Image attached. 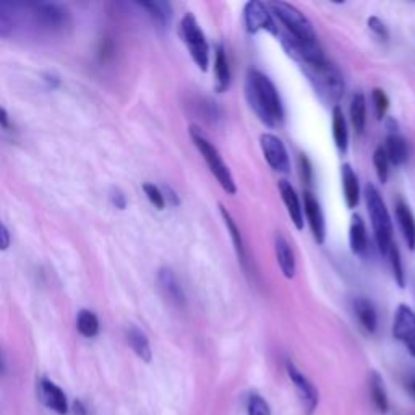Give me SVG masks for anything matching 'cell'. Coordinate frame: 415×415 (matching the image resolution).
Masks as SVG:
<instances>
[{
	"mask_svg": "<svg viewBox=\"0 0 415 415\" xmlns=\"http://www.w3.org/2000/svg\"><path fill=\"white\" fill-rule=\"evenodd\" d=\"M157 282H159L162 294L168 297V300H170L177 306L185 305L183 289L177 281V278H175V274L172 273V269L162 268L159 274H157Z\"/></svg>",
	"mask_w": 415,
	"mask_h": 415,
	"instance_id": "obj_17",
	"label": "cell"
},
{
	"mask_svg": "<svg viewBox=\"0 0 415 415\" xmlns=\"http://www.w3.org/2000/svg\"><path fill=\"white\" fill-rule=\"evenodd\" d=\"M8 247H10V234L5 225L0 224V250H7Z\"/></svg>",
	"mask_w": 415,
	"mask_h": 415,
	"instance_id": "obj_40",
	"label": "cell"
},
{
	"mask_svg": "<svg viewBox=\"0 0 415 415\" xmlns=\"http://www.w3.org/2000/svg\"><path fill=\"white\" fill-rule=\"evenodd\" d=\"M76 328L85 337H94L99 333V319L93 311L81 310L76 318Z\"/></svg>",
	"mask_w": 415,
	"mask_h": 415,
	"instance_id": "obj_28",
	"label": "cell"
},
{
	"mask_svg": "<svg viewBox=\"0 0 415 415\" xmlns=\"http://www.w3.org/2000/svg\"><path fill=\"white\" fill-rule=\"evenodd\" d=\"M354 313L365 333L373 335V333L377 331L378 328L377 309L368 299H365V297H357V299L354 300Z\"/></svg>",
	"mask_w": 415,
	"mask_h": 415,
	"instance_id": "obj_20",
	"label": "cell"
},
{
	"mask_svg": "<svg viewBox=\"0 0 415 415\" xmlns=\"http://www.w3.org/2000/svg\"><path fill=\"white\" fill-rule=\"evenodd\" d=\"M412 388H414V392H415V380H414V383H412Z\"/></svg>",
	"mask_w": 415,
	"mask_h": 415,
	"instance_id": "obj_45",
	"label": "cell"
},
{
	"mask_svg": "<svg viewBox=\"0 0 415 415\" xmlns=\"http://www.w3.org/2000/svg\"><path fill=\"white\" fill-rule=\"evenodd\" d=\"M349 245L354 255H365L368 250V236L363 219L354 214L349 225Z\"/></svg>",
	"mask_w": 415,
	"mask_h": 415,
	"instance_id": "obj_22",
	"label": "cell"
},
{
	"mask_svg": "<svg viewBox=\"0 0 415 415\" xmlns=\"http://www.w3.org/2000/svg\"><path fill=\"white\" fill-rule=\"evenodd\" d=\"M36 21L43 28L57 31L62 30L69 21V13L64 7L56 5V3H43L36 7Z\"/></svg>",
	"mask_w": 415,
	"mask_h": 415,
	"instance_id": "obj_14",
	"label": "cell"
},
{
	"mask_svg": "<svg viewBox=\"0 0 415 415\" xmlns=\"http://www.w3.org/2000/svg\"><path fill=\"white\" fill-rule=\"evenodd\" d=\"M243 21H245L248 33H258V31H266V33L278 36L279 28L274 21L273 13L269 12L268 5L258 0H250L243 7Z\"/></svg>",
	"mask_w": 415,
	"mask_h": 415,
	"instance_id": "obj_7",
	"label": "cell"
},
{
	"mask_svg": "<svg viewBox=\"0 0 415 415\" xmlns=\"http://www.w3.org/2000/svg\"><path fill=\"white\" fill-rule=\"evenodd\" d=\"M13 34V20L7 7L0 3V38H10Z\"/></svg>",
	"mask_w": 415,
	"mask_h": 415,
	"instance_id": "obj_35",
	"label": "cell"
},
{
	"mask_svg": "<svg viewBox=\"0 0 415 415\" xmlns=\"http://www.w3.org/2000/svg\"><path fill=\"white\" fill-rule=\"evenodd\" d=\"M180 36L198 69L206 71L210 65V46H208L205 33L192 13H185L180 21Z\"/></svg>",
	"mask_w": 415,
	"mask_h": 415,
	"instance_id": "obj_6",
	"label": "cell"
},
{
	"mask_svg": "<svg viewBox=\"0 0 415 415\" xmlns=\"http://www.w3.org/2000/svg\"><path fill=\"white\" fill-rule=\"evenodd\" d=\"M71 409H74L75 415H88L87 405L81 403V401H75L74 405H71Z\"/></svg>",
	"mask_w": 415,
	"mask_h": 415,
	"instance_id": "obj_42",
	"label": "cell"
},
{
	"mask_svg": "<svg viewBox=\"0 0 415 415\" xmlns=\"http://www.w3.org/2000/svg\"><path fill=\"white\" fill-rule=\"evenodd\" d=\"M368 28L380 41L390 39V31H388V26L385 25V21H381L378 16L368 18Z\"/></svg>",
	"mask_w": 415,
	"mask_h": 415,
	"instance_id": "obj_37",
	"label": "cell"
},
{
	"mask_svg": "<svg viewBox=\"0 0 415 415\" xmlns=\"http://www.w3.org/2000/svg\"><path fill=\"white\" fill-rule=\"evenodd\" d=\"M392 336L403 342L415 357V311L409 305H399L392 323Z\"/></svg>",
	"mask_w": 415,
	"mask_h": 415,
	"instance_id": "obj_9",
	"label": "cell"
},
{
	"mask_svg": "<svg viewBox=\"0 0 415 415\" xmlns=\"http://www.w3.org/2000/svg\"><path fill=\"white\" fill-rule=\"evenodd\" d=\"M299 168H300V175L305 185H311V177H313V170H311V164L309 157L305 155L299 156Z\"/></svg>",
	"mask_w": 415,
	"mask_h": 415,
	"instance_id": "obj_38",
	"label": "cell"
},
{
	"mask_svg": "<svg viewBox=\"0 0 415 415\" xmlns=\"http://www.w3.org/2000/svg\"><path fill=\"white\" fill-rule=\"evenodd\" d=\"M127 341L135 354H137L143 362H151L153 352H151L150 341H148L146 335H144L142 329L137 326H130L127 329Z\"/></svg>",
	"mask_w": 415,
	"mask_h": 415,
	"instance_id": "obj_25",
	"label": "cell"
},
{
	"mask_svg": "<svg viewBox=\"0 0 415 415\" xmlns=\"http://www.w3.org/2000/svg\"><path fill=\"white\" fill-rule=\"evenodd\" d=\"M260 146L269 168L276 170V172L289 174L291 159H289L287 148L281 138L273 133H263L260 137Z\"/></svg>",
	"mask_w": 415,
	"mask_h": 415,
	"instance_id": "obj_8",
	"label": "cell"
},
{
	"mask_svg": "<svg viewBox=\"0 0 415 415\" xmlns=\"http://www.w3.org/2000/svg\"><path fill=\"white\" fill-rule=\"evenodd\" d=\"M0 125H2V127H8V115H7V112L2 109V107H0Z\"/></svg>",
	"mask_w": 415,
	"mask_h": 415,
	"instance_id": "obj_43",
	"label": "cell"
},
{
	"mask_svg": "<svg viewBox=\"0 0 415 415\" xmlns=\"http://www.w3.org/2000/svg\"><path fill=\"white\" fill-rule=\"evenodd\" d=\"M372 102L373 107H375V114L378 120L385 119L388 107H390V98H388V94L383 91L381 88H375L372 91Z\"/></svg>",
	"mask_w": 415,
	"mask_h": 415,
	"instance_id": "obj_32",
	"label": "cell"
},
{
	"mask_svg": "<svg viewBox=\"0 0 415 415\" xmlns=\"http://www.w3.org/2000/svg\"><path fill=\"white\" fill-rule=\"evenodd\" d=\"M373 166H375L378 180H380L381 183H386L388 177H390V161H388V156L383 144H380V146L375 150V153H373Z\"/></svg>",
	"mask_w": 415,
	"mask_h": 415,
	"instance_id": "obj_31",
	"label": "cell"
},
{
	"mask_svg": "<svg viewBox=\"0 0 415 415\" xmlns=\"http://www.w3.org/2000/svg\"><path fill=\"white\" fill-rule=\"evenodd\" d=\"M287 373H289V378H291V381L294 383L297 392H299V398L302 401V405H304L305 414L311 415L318 405L317 388L313 386V383H310L309 378L302 375L300 370L292 362H287Z\"/></svg>",
	"mask_w": 415,
	"mask_h": 415,
	"instance_id": "obj_10",
	"label": "cell"
},
{
	"mask_svg": "<svg viewBox=\"0 0 415 415\" xmlns=\"http://www.w3.org/2000/svg\"><path fill=\"white\" fill-rule=\"evenodd\" d=\"M279 193H281V198L284 201V205H286L287 214L289 218H291L292 223L299 231H302L305 225V218H304V206H302L300 198L297 195L295 188L292 187L291 182H287L286 179L279 180L278 183Z\"/></svg>",
	"mask_w": 415,
	"mask_h": 415,
	"instance_id": "obj_12",
	"label": "cell"
},
{
	"mask_svg": "<svg viewBox=\"0 0 415 415\" xmlns=\"http://www.w3.org/2000/svg\"><path fill=\"white\" fill-rule=\"evenodd\" d=\"M39 398L44 405L58 415L69 414V401H67L65 392L47 378L39 380Z\"/></svg>",
	"mask_w": 415,
	"mask_h": 415,
	"instance_id": "obj_13",
	"label": "cell"
},
{
	"mask_svg": "<svg viewBox=\"0 0 415 415\" xmlns=\"http://www.w3.org/2000/svg\"><path fill=\"white\" fill-rule=\"evenodd\" d=\"M299 67L319 99L336 107L344 93V80H342L341 71L328 58L323 62H315V64H300Z\"/></svg>",
	"mask_w": 415,
	"mask_h": 415,
	"instance_id": "obj_2",
	"label": "cell"
},
{
	"mask_svg": "<svg viewBox=\"0 0 415 415\" xmlns=\"http://www.w3.org/2000/svg\"><path fill=\"white\" fill-rule=\"evenodd\" d=\"M268 8H271L273 15L281 21L286 28V33L291 34L292 38L304 41V43H317L318 38L313 25L299 8L287 2H273L269 3Z\"/></svg>",
	"mask_w": 415,
	"mask_h": 415,
	"instance_id": "obj_5",
	"label": "cell"
},
{
	"mask_svg": "<svg viewBox=\"0 0 415 415\" xmlns=\"http://www.w3.org/2000/svg\"><path fill=\"white\" fill-rule=\"evenodd\" d=\"M248 415H271V409L260 394H251L248 399Z\"/></svg>",
	"mask_w": 415,
	"mask_h": 415,
	"instance_id": "obj_33",
	"label": "cell"
},
{
	"mask_svg": "<svg viewBox=\"0 0 415 415\" xmlns=\"http://www.w3.org/2000/svg\"><path fill=\"white\" fill-rule=\"evenodd\" d=\"M396 219H398L401 234L410 250H415V216L409 205L403 200L396 201Z\"/></svg>",
	"mask_w": 415,
	"mask_h": 415,
	"instance_id": "obj_16",
	"label": "cell"
},
{
	"mask_svg": "<svg viewBox=\"0 0 415 415\" xmlns=\"http://www.w3.org/2000/svg\"><path fill=\"white\" fill-rule=\"evenodd\" d=\"M229 87H231V67L227 54L219 44L214 52V88L218 93H224Z\"/></svg>",
	"mask_w": 415,
	"mask_h": 415,
	"instance_id": "obj_21",
	"label": "cell"
},
{
	"mask_svg": "<svg viewBox=\"0 0 415 415\" xmlns=\"http://www.w3.org/2000/svg\"><path fill=\"white\" fill-rule=\"evenodd\" d=\"M245 98L250 109L266 127H278L282 124L284 109L276 85L260 70H248Z\"/></svg>",
	"mask_w": 415,
	"mask_h": 415,
	"instance_id": "obj_1",
	"label": "cell"
},
{
	"mask_svg": "<svg viewBox=\"0 0 415 415\" xmlns=\"http://www.w3.org/2000/svg\"><path fill=\"white\" fill-rule=\"evenodd\" d=\"M161 192H162V197H164V201L166 203H169V205H172V206H179L180 205V200H179L177 193H175L172 190V188H170V187H164Z\"/></svg>",
	"mask_w": 415,
	"mask_h": 415,
	"instance_id": "obj_39",
	"label": "cell"
},
{
	"mask_svg": "<svg viewBox=\"0 0 415 415\" xmlns=\"http://www.w3.org/2000/svg\"><path fill=\"white\" fill-rule=\"evenodd\" d=\"M143 8H146L153 16V20L159 25H168L170 20V5L166 2H144L139 3Z\"/></svg>",
	"mask_w": 415,
	"mask_h": 415,
	"instance_id": "obj_30",
	"label": "cell"
},
{
	"mask_svg": "<svg viewBox=\"0 0 415 415\" xmlns=\"http://www.w3.org/2000/svg\"><path fill=\"white\" fill-rule=\"evenodd\" d=\"M383 148H385V153L388 156V161H390V164L404 166L405 162H407L409 146L403 135H399L398 132L388 133L386 142H385V144H383Z\"/></svg>",
	"mask_w": 415,
	"mask_h": 415,
	"instance_id": "obj_18",
	"label": "cell"
},
{
	"mask_svg": "<svg viewBox=\"0 0 415 415\" xmlns=\"http://www.w3.org/2000/svg\"><path fill=\"white\" fill-rule=\"evenodd\" d=\"M112 203L119 208V210H125L127 206V200H125V195L120 190H114L112 192Z\"/></svg>",
	"mask_w": 415,
	"mask_h": 415,
	"instance_id": "obj_41",
	"label": "cell"
},
{
	"mask_svg": "<svg viewBox=\"0 0 415 415\" xmlns=\"http://www.w3.org/2000/svg\"><path fill=\"white\" fill-rule=\"evenodd\" d=\"M365 203H367V211L372 221L373 234H375V240L378 250L383 256L388 255L390 248L394 243L392 237V223L390 211H388L386 203L383 200L381 193L373 183L365 185Z\"/></svg>",
	"mask_w": 415,
	"mask_h": 415,
	"instance_id": "obj_3",
	"label": "cell"
},
{
	"mask_svg": "<svg viewBox=\"0 0 415 415\" xmlns=\"http://www.w3.org/2000/svg\"><path fill=\"white\" fill-rule=\"evenodd\" d=\"M219 211H221V216H223V219L225 223V227H227L229 236H231V238H232V243H234V248H236V254L238 256V261H240V263L247 268V251H245V245H243V238H242L240 229L237 227L236 221H234L231 213H229V211L225 210L223 205H219Z\"/></svg>",
	"mask_w": 415,
	"mask_h": 415,
	"instance_id": "obj_23",
	"label": "cell"
},
{
	"mask_svg": "<svg viewBox=\"0 0 415 415\" xmlns=\"http://www.w3.org/2000/svg\"><path fill=\"white\" fill-rule=\"evenodd\" d=\"M304 218L309 221L315 242L322 245V243H324V238H326V223H324L322 205L310 190L304 192Z\"/></svg>",
	"mask_w": 415,
	"mask_h": 415,
	"instance_id": "obj_11",
	"label": "cell"
},
{
	"mask_svg": "<svg viewBox=\"0 0 415 415\" xmlns=\"http://www.w3.org/2000/svg\"><path fill=\"white\" fill-rule=\"evenodd\" d=\"M143 190H144V193H146L148 200L151 201L153 206H156L157 210H164L166 201H164V197H162V192L159 187H156V185H153V183H143Z\"/></svg>",
	"mask_w": 415,
	"mask_h": 415,
	"instance_id": "obj_34",
	"label": "cell"
},
{
	"mask_svg": "<svg viewBox=\"0 0 415 415\" xmlns=\"http://www.w3.org/2000/svg\"><path fill=\"white\" fill-rule=\"evenodd\" d=\"M333 138H335L337 150L346 153L349 148V130H347L344 112L339 106L333 107Z\"/></svg>",
	"mask_w": 415,
	"mask_h": 415,
	"instance_id": "obj_24",
	"label": "cell"
},
{
	"mask_svg": "<svg viewBox=\"0 0 415 415\" xmlns=\"http://www.w3.org/2000/svg\"><path fill=\"white\" fill-rule=\"evenodd\" d=\"M386 258L390 260L391 269H392V276H394V281L399 287L405 286V274H404V266H403V258H401V251L398 243H392V247L388 251Z\"/></svg>",
	"mask_w": 415,
	"mask_h": 415,
	"instance_id": "obj_29",
	"label": "cell"
},
{
	"mask_svg": "<svg viewBox=\"0 0 415 415\" xmlns=\"http://www.w3.org/2000/svg\"><path fill=\"white\" fill-rule=\"evenodd\" d=\"M341 180L346 205L349 210H354V208H357L360 200V185L357 174H355L350 164H344L341 168Z\"/></svg>",
	"mask_w": 415,
	"mask_h": 415,
	"instance_id": "obj_19",
	"label": "cell"
},
{
	"mask_svg": "<svg viewBox=\"0 0 415 415\" xmlns=\"http://www.w3.org/2000/svg\"><path fill=\"white\" fill-rule=\"evenodd\" d=\"M0 373H3V362H2V357H0Z\"/></svg>",
	"mask_w": 415,
	"mask_h": 415,
	"instance_id": "obj_44",
	"label": "cell"
},
{
	"mask_svg": "<svg viewBox=\"0 0 415 415\" xmlns=\"http://www.w3.org/2000/svg\"><path fill=\"white\" fill-rule=\"evenodd\" d=\"M274 254H276V260L279 265V269H281L284 278L292 279L295 276L297 271V265H295V255L294 250H292L291 243L282 234H276L274 237Z\"/></svg>",
	"mask_w": 415,
	"mask_h": 415,
	"instance_id": "obj_15",
	"label": "cell"
},
{
	"mask_svg": "<svg viewBox=\"0 0 415 415\" xmlns=\"http://www.w3.org/2000/svg\"><path fill=\"white\" fill-rule=\"evenodd\" d=\"M203 107V115H205V119L208 122H218L223 119V111H221V107L218 106V102L211 101V99H206L205 102H201Z\"/></svg>",
	"mask_w": 415,
	"mask_h": 415,
	"instance_id": "obj_36",
	"label": "cell"
},
{
	"mask_svg": "<svg viewBox=\"0 0 415 415\" xmlns=\"http://www.w3.org/2000/svg\"><path fill=\"white\" fill-rule=\"evenodd\" d=\"M370 394H372V401L378 412L386 414L388 409H390V403H388L386 390L381 377L377 372H372V375H370Z\"/></svg>",
	"mask_w": 415,
	"mask_h": 415,
	"instance_id": "obj_27",
	"label": "cell"
},
{
	"mask_svg": "<svg viewBox=\"0 0 415 415\" xmlns=\"http://www.w3.org/2000/svg\"><path fill=\"white\" fill-rule=\"evenodd\" d=\"M350 122L357 133H363L367 124V101L362 93H355L350 102Z\"/></svg>",
	"mask_w": 415,
	"mask_h": 415,
	"instance_id": "obj_26",
	"label": "cell"
},
{
	"mask_svg": "<svg viewBox=\"0 0 415 415\" xmlns=\"http://www.w3.org/2000/svg\"><path fill=\"white\" fill-rule=\"evenodd\" d=\"M190 137L193 139V143H195V146L198 148V151H200V155L203 156V159L206 161L211 174L214 175L221 187H223V190L225 193H229V195H236L237 192L236 180H234L231 170H229L227 164L224 162L223 156H221V153L218 151V148H216L214 144L206 138V135L203 133L200 128L195 127V125H192L190 127Z\"/></svg>",
	"mask_w": 415,
	"mask_h": 415,
	"instance_id": "obj_4",
	"label": "cell"
}]
</instances>
